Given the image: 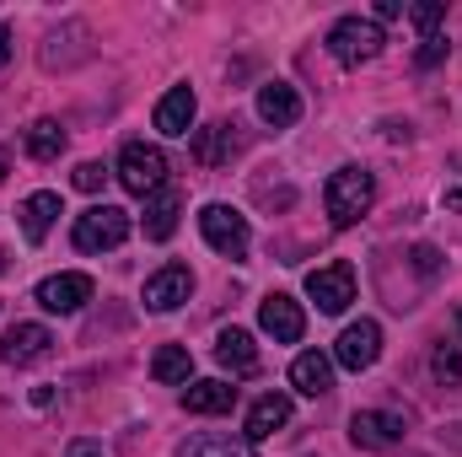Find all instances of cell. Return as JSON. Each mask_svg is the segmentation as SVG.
Listing matches in <instances>:
<instances>
[{"instance_id":"cell-1","label":"cell","mask_w":462,"mask_h":457,"mask_svg":"<svg viewBox=\"0 0 462 457\" xmlns=\"http://www.w3.org/2000/svg\"><path fill=\"white\" fill-rule=\"evenodd\" d=\"M323 205H328L334 227H355V221L371 216V205H376V178H371L365 167H339V173L328 178V189H323Z\"/></svg>"},{"instance_id":"cell-2","label":"cell","mask_w":462,"mask_h":457,"mask_svg":"<svg viewBox=\"0 0 462 457\" xmlns=\"http://www.w3.org/2000/svg\"><path fill=\"white\" fill-rule=\"evenodd\" d=\"M118 183L134 194V200H151L156 189H167V156L145 140H129L118 151Z\"/></svg>"},{"instance_id":"cell-3","label":"cell","mask_w":462,"mask_h":457,"mask_svg":"<svg viewBox=\"0 0 462 457\" xmlns=\"http://www.w3.org/2000/svg\"><path fill=\"white\" fill-rule=\"evenodd\" d=\"M382 27L371 22V16H339L334 27H328V54L339 60V65H371L376 54H382Z\"/></svg>"},{"instance_id":"cell-4","label":"cell","mask_w":462,"mask_h":457,"mask_svg":"<svg viewBox=\"0 0 462 457\" xmlns=\"http://www.w3.org/2000/svg\"><path fill=\"white\" fill-rule=\"evenodd\" d=\"M76 247L81 253H114L118 242L129 237V210H118V205H92L87 216H76Z\"/></svg>"},{"instance_id":"cell-5","label":"cell","mask_w":462,"mask_h":457,"mask_svg":"<svg viewBox=\"0 0 462 457\" xmlns=\"http://www.w3.org/2000/svg\"><path fill=\"white\" fill-rule=\"evenodd\" d=\"M199 231H205V242H210L221 258H247V247H253L247 216H236L231 205H205V210H199Z\"/></svg>"},{"instance_id":"cell-6","label":"cell","mask_w":462,"mask_h":457,"mask_svg":"<svg viewBox=\"0 0 462 457\" xmlns=\"http://www.w3.org/2000/svg\"><path fill=\"white\" fill-rule=\"evenodd\" d=\"M307 296L318 302V312L339 318V312H345L349 302H355V269H349L345 258H334V264L312 269V275H307Z\"/></svg>"},{"instance_id":"cell-7","label":"cell","mask_w":462,"mask_h":457,"mask_svg":"<svg viewBox=\"0 0 462 457\" xmlns=\"http://www.w3.org/2000/svg\"><path fill=\"white\" fill-rule=\"evenodd\" d=\"M258 329H263L274 344H301V334H307V312H301L296 296L274 291V296H263V307H258Z\"/></svg>"},{"instance_id":"cell-8","label":"cell","mask_w":462,"mask_h":457,"mask_svg":"<svg viewBox=\"0 0 462 457\" xmlns=\"http://www.w3.org/2000/svg\"><path fill=\"white\" fill-rule=\"evenodd\" d=\"M189 296H194L189 264H162V269L145 280V307H151V312H178Z\"/></svg>"},{"instance_id":"cell-9","label":"cell","mask_w":462,"mask_h":457,"mask_svg":"<svg viewBox=\"0 0 462 457\" xmlns=\"http://www.w3.org/2000/svg\"><path fill=\"white\" fill-rule=\"evenodd\" d=\"M376 355H382V323H371V318H360V323H349L339 344H334V360L345 366V371H365V366H376Z\"/></svg>"},{"instance_id":"cell-10","label":"cell","mask_w":462,"mask_h":457,"mask_svg":"<svg viewBox=\"0 0 462 457\" xmlns=\"http://www.w3.org/2000/svg\"><path fill=\"white\" fill-rule=\"evenodd\" d=\"M54 355V334L43 329V323H16V329H5V340H0V360L5 366H38V360H49Z\"/></svg>"},{"instance_id":"cell-11","label":"cell","mask_w":462,"mask_h":457,"mask_svg":"<svg viewBox=\"0 0 462 457\" xmlns=\"http://www.w3.org/2000/svg\"><path fill=\"white\" fill-rule=\"evenodd\" d=\"M92 302V275H49L43 285H38V307L43 312H81Z\"/></svg>"},{"instance_id":"cell-12","label":"cell","mask_w":462,"mask_h":457,"mask_svg":"<svg viewBox=\"0 0 462 457\" xmlns=\"http://www.w3.org/2000/svg\"><path fill=\"white\" fill-rule=\"evenodd\" d=\"M349 442L365 447V452H382L393 442H403V415H387V409H360L349 420Z\"/></svg>"},{"instance_id":"cell-13","label":"cell","mask_w":462,"mask_h":457,"mask_svg":"<svg viewBox=\"0 0 462 457\" xmlns=\"http://www.w3.org/2000/svg\"><path fill=\"white\" fill-rule=\"evenodd\" d=\"M291 425V398L285 393H263L253 409H247V425H242V442L247 447H258V442H269L274 431H285Z\"/></svg>"},{"instance_id":"cell-14","label":"cell","mask_w":462,"mask_h":457,"mask_svg":"<svg viewBox=\"0 0 462 457\" xmlns=\"http://www.w3.org/2000/svg\"><path fill=\"white\" fill-rule=\"evenodd\" d=\"M291 387L307 393V398H323V393L334 387V355H323V350H301V355L291 360Z\"/></svg>"},{"instance_id":"cell-15","label":"cell","mask_w":462,"mask_h":457,"mask_svg":"<svg viewBox=\"0 0 462 457\" xmlns=\"http://www.w3.org/2000/svg\"><path fill=\"white\" fill-rule=\"evenodd\" d=\"M258 118H263L269 129H291V124L301 118L296 87H291V81H263V87H258Z\"/></svg>"},{"instance_id":"cell-16","label":"cell","mask_w":462,"mask_h":457,"mask_svg":"<svg viewBox=\"0 0 462 457\" xmlns=\"http://www.w3.org/2000/svg\"><path fill=\"white\" fill-rule=\"evenodd\" d=\"M178 216H183V194L178 189H156L151 200H145V216H140V227L151 242H167L172 231H178Z\"/></svg>"},{"instance_id":"cell-17","label":"cell","mask_w":462,"mask_h":457,"mask_svg":"<svg viewBox=\"0 0 462 457\" xmlns=\"http://www.w3.org/2000/svg\"><path fill=\"white\" fill-rule=\"evenodd\" d=\"M16 216H22V237H27V242H43V237L54 231V221H60V194H54V189H38V194L22 200Z\"/></svg>"},{"instance_id":"cell-18","label":"cell","mask_w":462,"mask_h":457,"mask_svg":"<svg viewBox=\"0 0 462 457\" xmlns=\"http://www.w3.org/2000/svg\"><path fill=\"white\" fill-rule=\"evenodd\" d=\"M231 404H236V387L221 382V377H205V382L183 387V409L189 415H231Z\"/></svg>"},{"instance_id":"cell-19","label":"cell","mask_w":462,"mask_h":457,"mask_svg":"<svg viewBox=\"0 0 462 457\" xmlns=\"http://www.w3.org/2000/svg\"><path fill=\"white\" fill-rule=\"evenodd\" d=\"M194 114H199V103H194V87H172L162 103H156V129L162 135H189L194 129Z\"/></svg>"},{"instance_id":"cell-20","label":"cell","mask_w":462,"mask_h":457,"mask_svg":"<svg viewBox=\"0 0 462 457\" xmlns=\"http://www.w3.org/2000/svg\"><path fill=\"white\" fill-rule=\"evenodd\" d=\"M216 360L226 366L231 377H253L258 371V344L247 329H221V340H216Z\"/></svg>"},{"instance_id":"cell-21","label":"cell","mask_w":462,"mask_h":457,"mask_svg":"<svg viewBox=\"0 0 462 457\" xmlns=\"http://www.w3.org/2000/svg\"><path fill=\"white\" fill-rule=\"evenodd\" d=\"M236 156V124H210L194 135V162L199 167H226Z\"/></svg>"},{"instance_id":"cell-22","label":"cell","mask_w":462,"mask_h":457,"mask_svg":"<svg viewBox=\"0 0 462 457\" xmlns=\"http://www.w3.org/2000/svg\"><path fill=\"white\" fill-rule=\"evenodd\" d=\"M151 377H156L162 387H189V377H194V355H189L183 344H162V350L151 355Z\"/></svg>"},{"instance_id":"cell-23","label":"cell","mask_w":462,"mask_h":457,"mask_svg":"<svg viewBox=\"0 0 462 457\" xmlns=\"http://www.w3.org/2000/svg\"><path fill=\"white\" fill-rule=\"evenodd\" d=\"M22 145H27V156H32V162H54V156L65 151V129H60L54 118H38V124H27Z\"/></svg>"},{"instance_id":"cell-24","label":"cell","mask_w":462,"mask_h":457,"mask_svg":"<svg viewBox=\"0 0 462 457\" xmlns=\"http://www.w3.org/2000/svg\"><path fill=\"white\" fill-rule=\"evenodd\" d=\"M183 457H253V447L247 442H231V436H194L183 447Z\"/></svg>"},{"instance_id":"cell-25","label":"cell","mask_w":462,"mask_h":457,"mask_svg":"<svg viewBox=\"0 0 462 457\" xmlns=\"http://www.w3.org/2000/svg\"><path fill=\"white\" fill-rule=\"evenodd\" d=\"M409 22L430 38V33H441V22H447V0H420V5H409Z\"/></svg>"},{"instance_id":"cell-26","label":"cell","mask_w":462,"mask_h":457,"mask_svg":"<svg viewBox=\"0 0 462 457\" xmlns=\"http://www.w3.org/2000/svg\"><path fill=\"white\" fill-rule=\"evenodd\" d=\"M430 371H436L441 382H462V355L452 350V344H441V350L430 355Z\"/></svg>"},{"instance_id":"cell-27","label":"cell","mask_w":462,"mask_h":457,"mask_svg":"<svg viewBox=\"0 0 462 457\" xmlns=\"http://www.w3.org/2000/svg\"><path fill=\"white\" fill-rule=\"evenodd\" d=\"M447 60V33H430V38H420V54H414V65L420 70H430V65H441Z\"/></svg>"},{"instance_id":"cell-28","label":"cell","mask_w":462,"mask_h":457,"mask_svg":"<svg viewBox=\"0 0 462 457\" xmlns=\"http://www.w3.org/2000/svg\"><path fill=\"white\" fill-rule=\"evenodd\" d=\"M103 183H108V173H103L97 162H81V167H76V189H81V194H97Z\"/></svg>"},{"instance_id":"cell-29","label":"cell","mask_w":462,"mask_h":457,"mask_svg":"<svg viewBox=\"0 0 462 457\" xmlns=\"http://www.w3.org/2000/svg\"><path fill=\"white\" fill-rule=\"evenodd\" d=\"M65 457H108V452H103V442H87V436H76V442L65 447Z\"/></svg>"},{"instance_id":"cell-30","label":"cell","mask_w":462,"mask_h":457,"mask_svg":"<svg viewBox=\"0 0 462 457\" xmlns=\"http://www.w3.org/2000/svg\"><path fill=\"white\" fill-rule=\"evenodd\" d=\"M398 16H403V0H376V16L371 22L382 27V22H398Z\"/></svg>"},{"instance_id":"cell-31","label":"cell","mask_w":462,"mask_h":457,"mask_svg":"<svg viewBox=\"0 0 462 457\" xmlns=\"http://www.w3.org/2000/svg\"><path fill=\"white\" fill-rule=\"evenodd\" d=\"M414 264H420L425 275H436V269H441V253H436V247H414Z\"/></svg>"},{"instance_id":"cell-32","label":"cell","mask_w":462,"mask_h":457,"mask_svg":"<svg viewBox=\"0 0 462 457\" xmlns=\"http://www.w3.org/2000/svg\"><path fill=\"white\" fill-rule=\"evenodd\" d=\"M5 60H11V27L0 22V65H5Z\"/></svg>"},{"instance_id":"cell-33","label":"cell","mask_w":462,"mask_h":457,"mask_svg":"<svg viewBox=\"0 0 462 457\" xmlns=\"http://www.w3.org/2000/svg\"><path fill=\"white\" fill-rule=\"evenodd\" d=\"M447 210H457L462 216V189H447Z\"/></svg>"},{"instance_id":"cell-34","label":"cell","mask_w":462,"mask_h":457,"mask_svg":"<svg viewBox=\"0 0 462 457\" xmlns=\"http://www.w3.org/2000/svg\"><path fill=\"white\" fill-rule=\"evenodd\" d=\"M5 173H11V156H5V145H0V183H5Z\"/></svg>"},{"instance_id":"cell-35","label":"cell","mask_w":462,"mask_h":457,"mask_svg":"<svg viewBox=\"0 0 462 457\" xmlns=\"http://www.w3.org/2000/svg\"><path fill=\"white\" fill-rule=\"evenodd\" d=\"M457 329H462V312H457Z\"/></svg>"}]
</instances>
